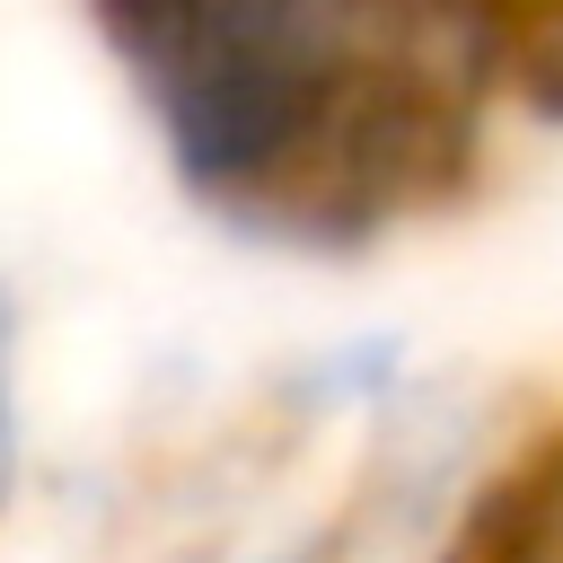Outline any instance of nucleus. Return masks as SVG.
<instances>
[{
    "label": "nucleus",
    "mask_w": 563,
    "mask_h": 563,
    "mask_svg": "<svg viewBox=\"0 0 563 563\" xmlns=\"http://www.w3.org/2000/svg\"><path fill=\"white\" fill-rule=\"evenodd\" d=\"M422 378H413V334L378 325V334H343L308 361H290L273 378V396L290 413H378V405H405Z\"/></svg>",
    "instance_id": "nucleus-1"
},
{
    "label": "nucleus",
    "mask_w": 563,
    "mask_h": 563,
    "mask_svg": "<svg viewBox=\"0 0 563 563\" xmlns=\"http://www.w3.org/2000/svg\"><path fill=\"white\" fill-rule=\"evenodd\" d=\"M343 554H352V528H317V537H299V545L264 554V563H343Z\"/></svg>",
    "instance_id": "nucleus-2"
}]
</instances>
